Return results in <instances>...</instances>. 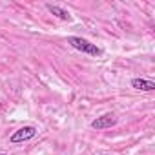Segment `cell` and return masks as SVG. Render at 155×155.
<instances>
[{
  "label": "cell",
  "instance_id": "cell-4",
  "mask_svg": "<svg viewBox=\"0 0 155 155\" xmlns=\"http://www.w3.org/2000/svg\"><path fill=\"white\" fill-rule=\"evenodd\" d=\"M131 86L139 91H153L155 90V82L153 81H146V79H133Z\"/></svg>",
  "mask_w": 155,
  "mask_h": 155
},
{
  "label": "cell",
  "instance_id": "cell-3",
  "mask_svg": "<svg viewBox=\"0 0 155 155\" xmlns=\"http://www.w3.org/2000/svg\"><path fill=\"white\" fill-rule=\"evenodd\" d=\"M115 122H117L115 115L106 113V115H102V117H97V119L91 122V128H93V130H106V128L115 126Z\"/></svg>",
  "mask_w": 155,
  "mask_h": 155
},
{
  "label": "cell",
  "instance_id": "cell-1",
  "mask_svg": "<svg viewBox=\"0 0 155 155\" xmlns=\"http://www.w3.org/2000/svg\"><path fill=\"white\" fill-rule=\"evenodd\" d=\"M68 44H69L71 48H75V49H79V51L86 53V55L99 57V55L102 53L101 48H97L95 44H91L90 40H86V38H82V37H68Z\"/></svg>",
  "mask_w": 155,
  "mask_h": 155
},
{
  "label": "cell",
  "instance_id": "cell-5",
  "mask_svg": "<svg viewBox=\"0 0 155 155\" xmlns=\"http://www.w3.org/2000/svg\"><path fill=\"white\" fill-rule=\"evenodd\" d=\"M46 8H48V11H49L51 15H55L57 18H60V20H71V15H69L66 9H62V8H58V6H53V4H48Z\"/></svg>",
  "mask_w": 155,
  "mask_h": 155
},
{
  "label": "cell",
  "instance_id": "cell-6",
  "mask_svg": "<svg viewBox=\"0 0 155 155\" xmlns=\"http://www.w3.org/2000/svg\"><path fill=\"white\" fill-rule=\"evenodd\" d=\"M101 155H108V153H101Z\"/></svg>",
  "mask_w": 155,
  "mask_h": 155
},
{
  "label": "cell",
  "instance_id": "cell-7",
  "mask_svg": "<svg viewBox=\"0 0 155 155\" xmlns=\"http://www.w3.org/2000/svg\"><path fill=\"white\" fill-rule=\"evenodd\" d=\"M0 155H6V153H0Z\"/></svg>",
  "mask_w": 155,
  "mask_h": 155
},
{
  "label": "cell",
  "instance_id": "cell-2",
  "mask_svg": "<svg viewBox=\"0 0 155 155\" xmlns=\"http://www.w3.org/2000/svg\"><path fill=\"white\" fill-rule=\"evenodd\" d=\"M35 135H37V128H35V126H24V128L17 130V131L9 137V140H11L13 144H18V142H26V140L33 139Z\"/></svg>",
  "mask_w": 155,
  "mask_h": 155
}]
</instances>
